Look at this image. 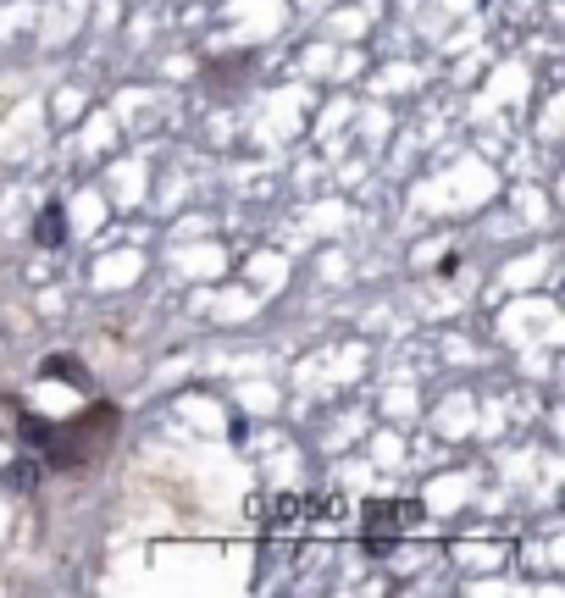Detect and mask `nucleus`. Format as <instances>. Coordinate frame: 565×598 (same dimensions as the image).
Listing matches in <instances>:
<instances>
[{
    "label": "nucleus",
    "mask_w": 565,
    "mask_h": 598,
    "mask_svg": "<svg viewBox=\"0 0 565 598\" xmlns=\"http://www.w3.org/2000/svg\"><path fill=\"white\" fill-rule=\"evenodd\" d=\"M117 427H122V410L111 399H95L89 410L67 421H39V416H23L17 410V438L23 449H34V460L56 477H84L95 471L100 460L111 455V443H117Z\"/></svg>",
    "instance_id": "f257e3e1"
},
{
    "label": "nucleus",
    "mask_w": 565,
    "mask_h": 598,
    "mask_svg": "<svg viewBox=\"0 0 565 598\" xmlns=\"http://www.w3.org/2000/svg\"><path fill=\"white\" fill-rule=\"evenodd\" d=\"M39 377H67V383H89V366L84 360H73V355H45L39 360Z\"/></svg>",
    "instance_id": "20e7f679"
},
{
    "label": "nucleus",
    "mask_w": 565,
    "mask_h": 598,
    "mask_svg": "<svg viewBox=\"0 0 565 598\" xmlns=\"http://www.w3.org/2000/svg\"><path fill=\"white\" fill-rule=\"evenodd\" d=\"M405 515H410V504H383V499L366 504V549H383V532L394 543L399 527H405Z\"/></svg>",
    "instance_id": "f03ea898"
},
{
    "label": "nucleus",
    "mask_w": 565,
    "mask_h": 598,
    "mask_svg": "<svg viewBox=\"0 0 565 598\" xmlns=\"http://www.w3.org/2000/svg\"><path fill=\"white\" fill-rule=\"evenodd\" d=\"M61 239H67V222H61V200H50L45 211H39V222H34V244H39V250H56Z\"/></svg>",
    "instance_id": "7ed1b4c3"
}]
</instances>
